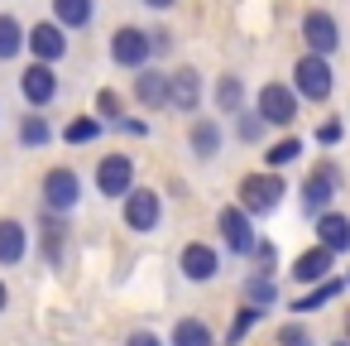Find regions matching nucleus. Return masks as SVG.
Returning a JSON list of instances; mask_svg holds the SVG:
<instances>
[{
	"label": "nucleus",
	"instance_id": "1",
	"mask_svg": "<svg viewBox=\"0 0 350 346\" xmlns=\"http://www.w3.org/2000/svg\"><path fill=\"white\" fill-rule=\"evenodd\" d=\"M283 193H288V183H283L278 169H264V173H245V178H240V207H245L254 221L269 217V212H278Z\"/></svg>",
	"mask_w": 350,
	"mask_h": 346
},
{
	"label": "nucleus",
	"instance_id": "2",
	"mask_svg": "<svg viewBox=\"0 0 350 346\" xmlns=\"http://www.w3.org/2000/svg\"><path fill=\"white\" fill-rule=\"evenodd\" d=\"M340 183H345V173H340V164L336 159H321L307 178H302V212L317 221L321 212H331V202H336V193H340Z\"/></svg>",
	"mask_w": 350,
	"mask_h": 346
},
{
	"label": "nucleus",
	"instance_id": "3",
	"mask_svg": "<svg viewBox=\"0 0 350 346\" xmlns=\"http://www.w3.org/2000/svg\"><path fill=\"white\" fill-rule=\"evenodd\" d=\"M293 87H297V97L302 101H331V92H336V73H331V58H321V53H302L297 63H293Z\"/></svg>",
	"mask_w": 350,
	"mask_h": 346
},
{
	"label": "nucleus",
	"instance_id": "4",
	"mask_svg": "<svg viewBox=\"0 0 350 346\" xmlns=\"http://www.w3.org/2000/svg\"><path fill=\"white\" fill-rule=\"evenodd\" d=\"M297 87H288V82H264L259 87V97H254V111L269 121V125H278V130H288V125H297Z\"/></svg>",
	"mask_w": 350,
	"mask_h": 346
},
{
	"label": "nucleus",
	"instance_id": "5",
	"mask_svg": "<svg viewBox=\"0 0 350 346\" xmlns=\"http://www.w3.org/2000/svg\"><path fill=\"white\" fill-rule=\"evenodd\" d=\"M216 231H221V240H226V250H235V255H254V245H259V231H254V217L235 202V207H221L216 212Z\"/></svg>",
	"mask_w": 350,
	"mask_h": 346
},
{
	"label": "nucleus",
	"instance_id": "6",
	"mask_svg": "<svg viewBox=\"0 0 350 346\" xmlns=\"http://www.w3.org/2000/svg\"><path fill=\"white\" fill-rule=\"evenodd\" d=\"M111 58H116L120 68H130V73L149 68V58H154V34H144V29H135V25H120V29L111 34Z\"/></svg>",
	"mask_w": 350,
	"mask_h": 346
},
{
	"label": "nucleus",
	"instance_id": "7",
	"mask_svg": "<svg viewBox=\"0 0 350 346\" xmlns=\"http://www.w3.org/2000/svg\"><path fill=\"white\" fill-rule=\"evenodd\" d=\"M297 34H302L307 53H321V58H331V53L340 49V25H336V15H331V10H307Z\"/></svg>",
	"mask_w": 350,
	"mask_h": 346
},
{
	"label": "nucleus",
	"instance_id": "8",
	"mask_svg": "<svg viewBox=\"0 0 350 346\" xmlns=\"http://www.w3.org/2000/svg\"><path fill=\"white\" fill-rule=\"evenodd\" d=\"M77 202H82V178H77V173H72L68 164L49 169V173H44V207H49V212H63V217H68V212H72Z\"/></svg>",
	"mask_w": 350,
	"mask_h": 346
},
{
	"label": "nucleus",
	"instance_id": "9",
	"mask_svg": "<svg viewBox=\"0 0 350 346\" xmlns=\"http://www.w3.org/2000/svg\"><path fill=\"white\" fill-rule=\"evenodd\" d=\"M120 202H125V226H130V231H139V236L159 231V221H163V202H159L154 188H130Z\"/></svg>",
	"mask_w": 350,
	"mask_h": 346
},
{
	"label": "nucleus",
	"instance_id": "10",
	"mask_svg": "<svg viewBox=\"0 0 350 346\" xmlns=\"http://www.w3.org/2000/svg\"><path fill=\"white\" fill-rule=\"evenodd\" d=\"M135 188V159L130 154H106L96 164V193L101 197H125Z\"/></svg>",
	"mask_w": 350,
	"mask_h": 346
},
{
	"label": "nucleus",
	"instance_id": "11",
	"mask_svg": "<svg viewBox=\"0 0 350 346\" xmlns=\"http://www.w3.org/2000/svg\"><path fill=\"white\" fill-rule=\"evenodd\" d=\"M29 53H34L39 63H58V58H68V29H63L58 20L34 25V29H29Z\"/></svg>",
	"mask_w": 350,
	"mask_h": 346
},
{
	"label": "nucleus",
	"instance_id": "12",
	"mask_svg": "<svg viewBox=\"0 0 350 346\" xmlns=\"http://www.w3.org/2000/svg\"><path fill=\"white\" fill-rule=\"evenodd\" d=\"M20 97L29 106H49L58 97V77H53V63H29L20 73Z\"/></svg>",
	"mask_w": 350,
	"mask_h": 346
},
{
	"label": "nucleus",
	"instance_id": "13",
	"mask_svg": "<svg viewBox=\"0 0 350 346\" xmlns=\"http://www.w3.org/2000/svg\"><path fill=\"white\" fill-rule=\"evenodd\" d=\"M178 269H183V279H192V284H206V279H216V269H221V255H216L206 240H192V245H183V255H178Z\"/></svg>",
	"mask_w": 350,
	"mask_h": 346
},
{
	"label": "nucleus",
	"instance_id": "14",
	"mask_svg": "<svg viewBox=\"0 0 350 346\" xmlns=\"http://www.w3.org/2000/svg\"><path fill=\"white\" fill-rule=\"evenodd\" d=\"M331 269H336V250H326V245L317 240L312 250H302V255L293 260V269H288V274H293L297 284H307V288H312V284L331 279Z\"/></svg>",
	"mask_w": 350,
	"mask_h": 346
},
{
	"label": "nucleus",
	"instance_id": "15",
	"mask_svg": "<svg viewBox=\"0 0 350 346\" xmlns=\"http://www.w3.org/2000/svg\"><path fill=\"white\" fill-rule=\"evenodd\" d=\"M168 106L183 111V116H192V111L202 106V73H197V68H178V73H173V82H168Z\"/></svg>",
	"mask_w": 350,
	"mask_h": 346
},
{
	"label": "nucleus",
	"instance_id": "16",
	"mask_svg": "<svg viewBox=\"0 0 350 346\" xmlns=\"http://www.w3.org/2000/svg\"><path fill=\"white\" fill-rule=\"evenodd\" d=\"M39 250H44V260L58 269L63 264V250H68V217L63 212H49L44 207V221H39Z\"/></svg>",
	"mask_w": 350,
	"mask_h": 346
},
{
	"label": "nucleus",
	"instance_id": "17",
	"mask_svg": "<svg viewBox=\"0 0 350 346\" xmlns=\"http://www.w3.org/2000/svg\"><path fill=\"white\" fill-rule=\"evenodd\" d=\"M168 82H173V73L139 68V77H135V101H139V106H149V111L168 106Z\"/></svg>",
	"mask_w": 350,
	"mask_h": 346
},
{
	"label": "nucleus",
	"instance_id": "18",
	"mask_svg": "<svg viewBox=\"0 0 350 346\" xmlns=\"http://www.w3.org/2000/svg\"><path fill=\"white\" fill-rule=\"evenodd\" d=\"M312 226H317V240H321L326 250H336V255H345V250H350V217H345V212H336V207H331V212H321Z\"/></svg>",
	"mask_w": 350,
	"mask_h": 346
},
{
	"label": "nucleus",
	"instance_id": "19",
	"mask_svg": "<svg viewBox=\"0 0 350 346\" xmlns=\"http://www.w3.org/2000/svg\"><path fill=\"white\" fill-rule=\"evenodd\" d=\"M29 255V226L25 221H15V217H5V221H0V264H20Z\"/></svg>",
	"mask_w": 350,
	"mask_h": 346
},
{
	"label": "nucleus",
	"instance_id": "20",
	"mask_svg": "<svg viewBox=\"0 0 350 346\" xmlns=\"http://www.w3.org/2000/svg\"><path fill=\"white\" fill-rule=\"evenodd\" d=\"M345 284H350V279H336V274L321 279V284H312L302 298H293V312H321L326 303H336V298L345 293Z\"/></svg>",
	"mask_w": 350,
	"mask_h": 346
},
{
	"label": "nucleus",
	"instance_id": "21",
	"mask_svg": "<svg viewBox=\"0 0 350 346\" xmlns=\"http://www.w3.org/2000/svg\"><path fill=\"white\" fill-rule=\"evenodd\" d=\"M187 140H192V154H197V159H216L226 135H221V121L202 116V121H192V135H187Z\"/></svg>",
	"mask_w": 350,
	"mask_h": 346
},
{
	"label": "nucleus",
	"instance_id": "22",
	"mask_svg": "<svg viewBox=\"0 0 350 346\" xmlns=\"http://www.w3.org/2000/svg\"><path fill=\"white\" fill-rule=\"evenodd\" d=\"M211 101H216V111H221V116H240V111H245V82H240L235 73H221V82H216V92H211Z\"/></svg>",
	"mask_w": 350,
	"mask_h": 346
},
{
	"label": "nucleus",
	"instance_id": "23",
	"mask_svg": "<svg viewBox=\"0 0 350 346\" xmlns=\"http://www.w3.org/2000/svg\"><path fill=\"white\" fill-rule=\"evenodd\" d=\"M168 346H216V336H211V327L202 317H178Z\"/></svg>",
	"mask_w": 350,
	"mask_h": 346
},
{
	"label": "nucleus",
	"instance_id": "24",
	"mask_svg": "<svg viewBox=\"0 0 350 346\" xmlns=\"http://www.w3.org/2000/svg\"><path fill=\"white\" fill-rule=\"evenodd\" d=\"M25 44H29V34H25V25L15 20V15H0V58H20L25 53Z\"/></svg>",
	"mask_w": 350,
	"mask_h": 346
},
{
	"label": "nucleus",
	"instance_id": "25",
	"mask_svg": "<svg viewBox=\"0 0 350 346\" xmlns=\"http://www.w3.org/2000/svg\"><path fill=\"white\" fill-rule=\"evenodd\" d=\"M53 20L63 29H87L92 25V0H53Z\"/></svg>",
	"mask_w": 350,
	"mask_h": 346
},
{
	"label": "nucleus",
	"instance_id": "26",
	"mask_svg": "<svg viewBox=\"0 0 350 346\" xmlns=\"http://www.w3.org/2000/svg\"><path fill=\"white\" fill-rule=\"evenodd\" d=\"M302 159V140L297 135H283V140H273L269 149H264V169H288V164H297Z\"/></svg>",
	"mask_w": 350,
	"mask_h": 346
},
{
	"label": "nucleus",
	"instance_id": "27",
	"mask_svg": "<svg viewBox=\"0 0 350 346\" xmlns=\"http://www.w3.org/2000/svg\"><path fill=\"white\" fill-rule=\"evenodd\" d=\"M245 303H254V308H273L278 303V284H273V274H250L245 279Z\"/></svg>",
	"mask_w": 350,
	"mask_h": 346
},
{
	"label": "nucleus",
	"instance_id": "28",
	"mask_svg": "<svg viewBox=\"0 0 350 346\" xmlns=\"http://www.w3.org/2000/svg\"><path fill=\"white\" fill-rule=\"evenodd\" d=\"M264 312H269V308H254V303H245V308L235 312V322H230V332H226V341H221V346H240V341H245V336L259 327V317H264Z\"/></svg>",
	"mask_w": 350,
	"mask_h": 346
},
{
	"label": "nucleus",
	"instance_id": "29",
	"mask_svg": "<svg viewBox=\"0 0 350 346\" xmlns=\"http://www.w3.org/2000/svg\"><path fill=\"white\" fill-rule=\"evenodd\" d=\"M49 140H53V125H49L44 116H25V121H20V145H25V149H44Z\"/></svg>",
	"mask_w": 350,
	"mask_h": 346
},
{
	"label": "nucleus",
	"instance_id": "30",
	"mask_svg": "<svg viewBox=\"0 0 350 346\" xmlns=\"http://www.w3.org/2000/svg\"><path fill=\"white\" fill-rule=\"evenodd\" d=\"M101 130H106V121H101V116H82V121H72V125L63 130V140H68V145H92Z\"/></svg>",
	"mask_w": 350,
	"mask_h": 346
},
{
	"label": "nucleus",
	"instance_id": "31",
	"mask_svg": "<svg viewBox=\"0 0 350 346\" xmlns=\"http://www.w3.org/2000/svg\"><path fill=\"white\" fill-rule=\"evenodd\" d=\"M235 135H240L245 145H259V140L269 135V121H264L259 111H240V121H235Z\"/></svg>",
	"mask_w": 350,
	"mask_h": 346
},
{
	"label": "nucleus",
	"instance_id": "32",
	"mask_svg": "<svg viewBox=\"0 0 350 346\" xmlns=\"http://www.w3.org/2000/svg\"><path fill=\"white\" fill-rule=\"evenodd\" d=\"M96 116H101L106 125H120V97H116L111 87H101V92H96Z\"/></svg>",
	"mask_w": 350,
	"mask_h": 346
},
{
	"label": "nucleus",
	"instance_id": "33",
	"mask_svg": "<svg viewBox=\"0 0 350 346\" xmlns=\"http://www.w3.org/2000/svg\"><path fill=\"white\" fill-rule=\"evenodd\" d=\"M278 346H312V332L302 322H283L278 327Z\"/></svg>",
	"mask_w": 350,
	"mask_h": 346
},
{
	"label": "nucleus",
	"instance_id": "34",
	"mask_svg": "<svg viewBox=\"0 0 350 346\" xmlns=\"http://www.w3.org/2000/svg\"><path fill=\"white\" fill-rule=\"evenodd\" d=\"M340 135H345V125H340V121H321V125H317V145H326V149H331V145H340Z\"/></svg>",
	"mask_w": 350,
	"mask_h": 346
},
{
	"label": "nucleus",
	"instance_id": "35",
	"mask_svg": "<svg viewBox=\"0 0 350 346\" xmlns=\"http://www.w3.org/2000/svg\"><path fill=\"white\" fill-rule=\"evenodd\" d=\"M250 260H254V264H259V274H273V245H269V240H259V245H254V255H250Z\"/></svg>",
	"mask_w": 350,
	"mask_h": 346
},
{
	"label": "nucleus",
	"instance_id": "36",
	"mask_svg": "<svg viewBox=\"0 0 350 346\" xmlns=\"http://www.w3.org/2000/svg\"><path fill=\"white\" fill-rule=\"evenodd\" d=\"M149 34H154V53H168L173 49V34L168 29H149Z\"/></svg>",
	"mask_w": 350,
	"mask_h": 346
},
{
	"label": "nucleus",
	"instance_id": "37",
	"mask_svg": "<svg viewBox=\"0 0 350 346\" xmlns=\"http://www.w3.org/2000/svg\"><path fill=\"white\" fill-rule=\"evenodd\" d=\"M125 346H163V341H159L154 332H130V341H125Z\"/></svg>",
	"mask_w": 350,
	"mask_h": 346
},
{
	"label": "nucleus",
	"instance_id": "38",
	"mask_svg": "<svg viewBox=\"0 0 350 346\" xmlns=\"http://www.w3.org/2000/svg\"><path fill=\"white\" fill-rule=\"evenodd\" d=\"M120 130H125V135H149V125H144V121H120Z\"/></svg>",
	"mask_w": 350,
	"mask_h": 346
},
{
	"label": "nucleus",
	"instance_id": "39",
	"mask_svg": "<svg viewBox=\"0 0 350 346\" xmlns=\"http://www.w3.org/2000/svg\"><path fill=\"white\" fill-rule=\"evenodd\" d=\"M149 10H168V5H178V0H144Z\"/></svg>",
	"mask_w": 350,
	"mask_h": 346
},
{
	"label": "nucleus",
	"instance_id": "40",
	"mask_svg": "<svg viewBox=\"0 0 350 346\" xmlns=\"http://www.w3.org/2000/svg\"><path fill=\"white\" fill-rule=\"evenodd\" d=\"M10 308V288H5V279H0V312Z\"/></svg>",
	"mask_w": 350,
	"mask_h": 346
},
{
	"label": "nucleus",
	"instance_id": "41",
	"mask_svg": "<svg viewBox=\"0 0 350 346\" xmlns=\"http://www.w3.org/2000/svg\"><path fill=\"white\" fill-rule=\"evenodd\" d=\"M331 346H350V336H340V341H331Z\"/></svg>",
	"mask_w": 350,
	"mask_h": 346
},
{
	"label": "nucleus",
	"instance_id": "42",
	"mask_svg": "<svg viewBox=\"0 0 350 346\" xmlns=\"http://www.w3.org/2000/svg\"><path fill=\"white\" fill-rule=\"evenodd\" d=\"M345 336H350V308H345Z\"/></svg>",
	"mask_w": 350,
	"mask_h": 346
},
{
	"label": "nucleus",
	"instance_id": "43",
	"mask_svg": "<svg viewBox=\"0 0 350 346\" xmlns=\"http://www.w3.org/2000/svg\"><path fill=\"white\" fill-rule=\"evenodd\" d=\"M345 279H350V274H345Z\"/></svg>",
	"mask_w": 350,
	"mask_h": 346
}]
</instances>
